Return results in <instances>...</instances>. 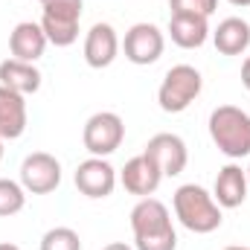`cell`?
I'll return each mask as SVG.
<instances>
[{"label": "cell", "mask_w": 250, "mask_h": 250, "mask_svg": "<svg viewBox=\"0 0 250 250\" xmlns=\"http://www.w3.org/2000/svg\"><path fill=\"white\" fill-rule=\"evenodd\" d=\"M134 250H178V233L163 201L140 198L131 209Z\"/></svg>", "instance_id": "obj_1"}, {"label": "cell", "mask_w": 250, "mask_h": 250, "mask_svg": "<svg viewBox=\"0 0 250 250\" xmlns=\"http://www.w3.org/2000/svg\"><path fill=\"white\" fill-rule=\"evenodd\" d=\"M172 207H175V218L187 227L189 233L207 236L215 233L221 227V207L215 204L212 192H207L198 184H184L175 189L172 195Z\"/></svg>", "instance_id": "obj_2"}, {"label": "cell", "mask_w": 250, "mask_h": 250, "mask_svg": "<svg viewBox=\"0 0 250 250\" xmlns=\"http://www.w3.org/2000/svg\"><path fill=\"white\" fill-rule=\"evenodd\" d=\"M209 137L215 148L230 157L242 160L250 154V114L236 105H218L209 114Z\"/></svg>", "instance_id": "obj_3"}, {"label": "cell", "mask_w": 250, "mask_h": 250, "mask_svg": "<svg viewBox=\"0 0 250 250\" xmlns=\"http://www.w3.org/2000/svg\"><path fill=\"white\" fill-rule=\"evenodd\" d=\"M204 79L192 64H175L166 70L160 87H157V102L166 114H184L189 105L201 96Z\"/></svg>", "instance_id": "obj_4"}, {"label": "cell", "mask_w": 250, "mask_h": 250, "mask_svg": "<svg viewBox=\"0 0 250 250\" xmlns=\"http://www.w3.org/2000/svg\"><path fill=\"white\" fill-rule=\"evenodd\" d=\"M84 0H44L41 3V29L50 44L70 47L79 38V21H82Z\"/></svg>", "instance_id": "obj_5"}, {"label": "cell", "mask_w": 250, "mask_h": 250, "mask_svg": "<svg viewBox=\"0 0 250 250\" xmlns=\"http://www.w3.org/2000/svg\"><path fill=\"white\" fill-rule=\"evenodd\" d=\"M123 140H125V123H123V117L114 114V111L93 114L84 123V131H82V143L90 151V157H108V154H114L123 146Z\"/></svg>", "instance_id": "obj_6"}, {"label": "cell", "mask_w": 250, "mask_h": 250, "mask_svg": "<svg viewBox=\"0 0 250 250\" xmlns=\"http://www.w3.org/2000/svg\"><path fill=\"white\" fill-rule=\"evenodd\" d=\"M62 184V163L50 151H32L21 163V187L32 195H50Z\"/></svg>", "instance_id": "obj_7"}, {"label": "cell", "mask_w": 250, "mask_h": 250, "mask_svg": "<svg viewBox=\"0 0 250 250\" xmlns=\"http://www.w3.org/2000/svg\"><path fill=\"white\" fill-rule=\"evenodd\" d=\"M163 47H166V38L163 32L154 26V23H134L128 32H125V41H123V50H125V59L137 67H148L154 64L160 56H163Z\"/></svg>", "instance_id": "obj_8"}, {"label": "cell", "mask_w": 250, "mask_h": 250, "mask_svg": "<svg viewBox=\"0 0 250 250\" xmlns=\"http://www.w3.org/2000/svg\"><path fill=\"white\" fill-rule=\"evenodd\" d=\"M73 181H76V189H79L84 198H93V201H96V198L114 195L120 178H117V169H114L105 157H87V160L79 163Z\"/></svg>", "instance_id": "obj_9"}, {"label": "cell", "mask_w": 250, "mask_h": 250, "mask_svg": "<svg viewBox=\"0 0 250 250\" xmlns=\"http://www.w3.org/2000/svg\"><path fill=\"white\" fill-rule=\"evenodd\" d=\"M143 151H146L157 166H160L163 178H178V175L187 169V163H189L187 143H184L178 134H169V131L154 134V137L146 143V148H143Z\"/></svg>", "instance_id": "obj_10"}, {"label": "cell", "mask_w": 250, "mask_h": 250, "mask_svg": "<svg viewBox=\"0 0 250 250\" xmlns=\"http://www.w3.org/2000/svg\"><path fill=\"white\" fill-rule=\"evenodd\" d=\"M160 181H163V172L146 151L131 157L120 172V184L125 187V192L140 195V198H151L160 187Z\"/></svg>", "instance_id": "obj_11"}, {"label": "cell", "mask_w": 250, "mask_h": 250, "mask_svg": "<svg viewBox=\"0 0 250 250\" xmlns=\"http://www.w3.org/2000/svg\"><path fill=\"white\" fill-rule=\"evenodd\" d=\"M120 56V38L111 23H93L84 35V62L93 70L111 67Z\"/></svg>", "instance_id": "obj_12"}, {"label": "cell", "mask_w": 250, "mask_h": 250, "mask_svg": "<svg viewBox=\"0 0 250 250\" xmlns=\"http://www.w3.org/2000/svg\"><path fill=\"white\" fill-rule=\"evenodd\" d=\"M248 172L239 163H227L224 169H218L215 187H212V198L221 209H236L248 201Z\"/></svg>", "instance_id": "obj_13"}, {"label": "cell", "mask_w": 250, "mask_h": 250, "mask_svg": "<svg viewBox=\"0 0 250 250\" xmlns=\"http://www.w3.org/2000/svg\"><path fill=\"white\" fill-rule=\"evenodd\" d=\"M47 44H50V41H47L41 23H35V21H21V23L9 32V50H12V59H18V62L35 64L44 56Z\"/></svg>", "instance_id": "obj_14"}, {"label": "cell", "mask_w": 250, "mask_h": 250, "mask_svg": "<svg viewBox=\"0 0 250 250\" xmlns=\"http://www.w3.org/2000/svg\"><path fill=\"white\" fill-rule=\"evenodd\" d=\"M29 123L26 96L0 84V140H18Z\"/></svg>", "instance_id": "obj_15"}, {"label": "cell", "mask_w": 250, "mask_h": 250, "mask_svg": "<svg viewBox=\"0 0 250 250\" xmlns=\"http://www.w3.org/2000/svg\"><path fill=\"white\" fill-rule=\"evenodd\" d=\"M169 38L181 50H198L209 38V18L201 15H172L169 18Z\"/></svg>", "instance_id": "obj_16"}, {"label": "cell", "mask_w": 250, "mask_h": 250, "mask_svg": "<svg viewBox=\"0 0 250 250\" xmlns=\"http://www.w3.org/2000/svg\"><path fill=\"white\" fill-rule=\"evenodd\" d=\"M212 44L221 56H242L250 47V23L245 18H224L215 32H212Z\"/></svg>", "instance_id": "obj_17"}, {"label": "cell", "mask_w": 250, "mask_h": 250, "mask_svg": "<svg viewBox=\"0 0 250 250\" xmlns=\"http://www.w3.org/2000/svg\"><path fill=\"white\" fill-rule=\"evenodd\" d=\"M0 84L9 90H18L23 96L38 93L41 90V70L29 62L6 59V62H0Z\"/></svg>", "instance_id": "obj_18"}, {"label": "cell", "mask_w": 250, "mask_h": 250, "mask_svg": "<svg viewBox=\"0 0 250 250\" xmlns=\"http://www.w3.org/2000/svg\"><path fill=\"white\" fill-rule=\"evenodd\" d=\"M23 207H26V189L21 187V181L0 178V218L18 215Z\"/></svg>", "instance_id": "obj_19"}, {"label": "cell", "mask_w": 250, "mask_h": 250, "mask_svg": "<svg viewBox=\"0 0 250 250\" xmlns=\"http://www.w3.org/2000/svg\"><path fill=\"white\" fill-rule=\"evenodd\" d=\"M41 250H82V239L73 227H53L41 236Z\"/></svg>", "instance_id": "obj_20"}, {"label": "cell", "mask_w": 250, "mask_h": 250, "mask_svg": "<svg viewBox=\"0 0 250 250\" xmlns=\"http://www.w3.org/2000/svg\"><path fill=\"white\" fill-rule=\"evenodd\" d=\"M172 15H201L209 18L218 9V0H169Z\"/></svg>", "instance_id": "obj_21"}, {"label": "cell", "mask_w": 250, "mask_h": 250, "mask_svg": "<svg viewBox=\"0 0 250 250\" xmlns=\"http://www.w3.org/2000/svg\"><path fill=\"white\" fill-rule=\"evenodd\" d=\"M242 84L250 90V56L245 59V64H242Z\"/></svg>", "instance_id": "obj_22"}, {"label": "cell", "mask_w": 250, "mask_h": 250, "mask_svg": "<svg viewBox=\"0 0 250 250\" xmlns=\"http://www.w3.org/2000/svg\"><path fill=\"white\" fill-rule=\"evenodd\" d=\"M102 250H134L131 245H125V242H111V245H105Z\"/></svg>", "instance_id": "obj_23"}, {"label": "cell", "mask_w": 250, "mask_h": 250, "mask_svg": "<svg viewBox=\"0 0 250 250\" xmlns=\"http://www.w3.org/2000/svg\"><path fill=\"white\" fill-rule=\"evenodd\" d=\"M0 250H21L18 245H12V242H0Z\"/></svg>", "instance_id": "obj_24"}, {"label": "cell", "mask_w": 250, "mask_h": 250, "mask_svg": "<svg viewBox=\"0 0 250 250\" xmlns=\"http://www.w3.org/2000/svg\"><path fill=\"white\" fill-rule=\"evenodd\" d=\"M227 3H230V6H242V9L250 6V0H227Z\"/></svg>", "instance_id": "obj_25"}, {"label": "cell", "mask_w": 250, "mask_h": 250, "mask_svg": "<svg viewBox=\"0 0 250 250\" xmlns=\"http://www.w3.org/2000/svg\"><path fill=\"white\" fill-rule=\"evenodd\" d=\"M224 250H250V248H245V245H230V248H224Z\"/></svg>", "instance_id": "obj_26"}, {"label": "cell", "mask_w": 250, "mask_h": 250, "mask_svg": "<svg viewBox=\"0 0 250 250\" xmlns=\"http://www.w3.org/2000/svg\"><path fill=\"white\" fill-rule=\"evenodd\" d=\"M0 160H3V140H0Z\"/></svg>", "instance_id": "obj_27"}, {"label": "cell", "mask_w": 250, "mask_h": 250, "mask_svg": "<svg viewBox=\"0 0 250 250\" xmlns=\"http://www.w3.org/2000/svg\"><path fill=\"white\" fill-rule=\"evenodd\" d=\"M245 172H248V184H250V166H248V169H245Z\"/></svg>", "instance_id": "obj_28"}, {"label": "cell", "mask_w": 250, "mask_h": 250, "mask_svg": "<svg viewBox=\"0 0 250 250\" xmlns=\"http://www.w3.org/2000/svg\"><path fill=\"white\" fill-rule=\"evenodd\" d=\"M38 3H44V0H38Z\"/></svg>", "instance_id": "obj_29"}]
</instances>
